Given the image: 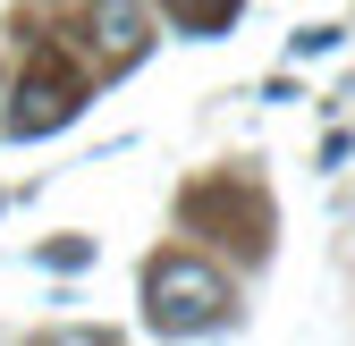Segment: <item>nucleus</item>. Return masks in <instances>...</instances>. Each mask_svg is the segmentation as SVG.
<instances>
[{"label": "nucleus", "mask_w": 355, "mask_h": 346, "mask_svg": "<svg viewBox=\"0 0 355 346\" xmlns=\"http://www.w3.org/2000/svg\"><path fill=\"white\" fill-rule=\"evenodd\" d=\"M85 102V84L60 68V60H34V76L17 84V110H9V136H51L60 118H76Z\"/></svg>", "instance_id": "f03ea898"}, {"label": "nucleus", "mask_w": 355, "mask_h": 346, "mask_svg": "<svg viewBox=\"0 0 355 346\" xmlns=\"http://www.w3.org/2000/svg\"><path fill=\"white\" fill-rule=\"evenodd\" d=\"M85 26H94V42H102L110 60L144 51V0H94V17H85Z\"/></svg>", "instance_id": "7ed1b4c3"}, {"label": "nucleus", "mask_w": 355, "mask_h": 346, "mask_svg": "<svg viewBox=\"0 0 355 346\" xmlns=\"http://www.w3.org/2000/svg\"><path fill=\"white\" fill-rule=\"evenodd\" d=\"M169 9H178V26H187V34H220V26L237 17V0H169Z\"/></svg>", "instance_id": "20e7f679"}, {"label": "nucleus", "mask_w": 355, "mask_h": 346, "mask_svg": "<svg viewBox=\"0 0 355 346\" xmlns=\"http://www.w3.org/2000/svg\"><path fill=\"white\" fill-rule=\"evenodd\" d=\"M144 295H153V329H203V321H220V304H229L220 271H203L195 253H161Z\"/></svg>", "instance_id": "f257e3e1"}]
</instances>
